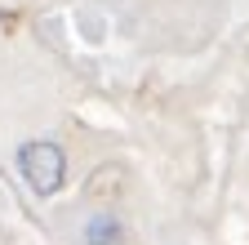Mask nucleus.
I'll return each instance as SVG.
<instances>
[{"instance_id": "f03ea898", "label": "nucleus", "mask_w": 249, "mask_h": 245, "mask_svg": "<svg viewBox=\"0 0 249 245\" xmlns=\"http://www.w3.org/2000/svg\"><path fill=\"white\" fill-rule=\"evenodd\" d=\"M85 241L89 245H120V219L116 214H93L85 223Z\"/></svg>"}, {"instance_id": "f257e3e1", "label": "nucleus", "mask_w": 249, "mask_h": 245, "mask_svg": "<svg viewBox=\"0 0 249 245\" xmlns=\"http://www.w3.org/2000/svg\"><path fill=\"white\" fill-rule=\"evenodd\" d=\"M14 165L22 174V183L36 196H58L67 188V151L53 138H27L18 151H14Z\"/></svg>"}]
</instances>
